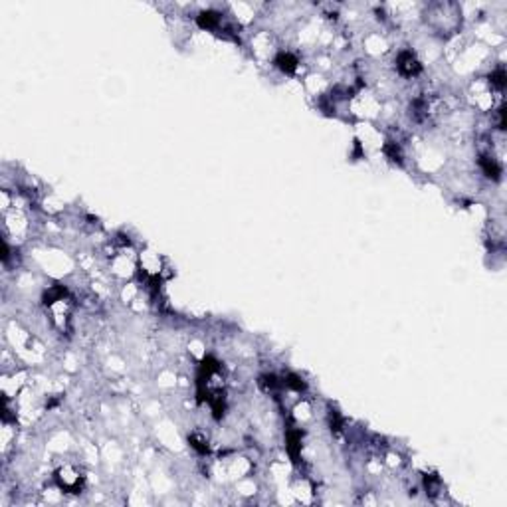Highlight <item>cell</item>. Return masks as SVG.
Returning <instances> with one entry per match:
<instances>
[{
    "label": "cell",
    "mask_w": 507,
    "mask_h": 507,
    "mask_svg": "<svg viewBox=\"0 0 507 507\" xmlns=\"http://www.w3.org/2000/svg\"><path fill=\"white\" fill-rule=\"evenodd\" d=\"M398 70H400V74L404 75H416L420 72V64L418 60L412 56V52H403L400 56H398Z\"/></svg>",
    "instance_id": "6da1fadb"
},
{
    "label": "cell",
    "mask_w": 507,
    "mask_h": 507,
    "mask_svg": "<svg viewBox=\"0 0 507 507\" xmlns=\"http://www.w3.org/2000/svg\"><path fill=\"white\" fill-rule=\"evenodd\" d=\"M276 66L284 72V74H293L298 70V58L289 52H282L278 58H276Z\"/></svg>",
    "instance_id": "7a4b0ae2"
},
{
    "label": "cell",
    "mask_w": 507,
    "mask_h": 507,
    "mask_svg": "<svg viewBox=\"0 0 507 507\" xmlns=\"http://www.w3.org/2000/svg\"><path fill=\"white\" fill-rule=\"evenodd\" d=\"M479 164H481V168H483V173L490 177V179H499L501 177V164L497 163L493 157H481L479 159Z\"/></svg>",
    "instance_id": "3957f363"
},
{
    "label": "cell",
    "mask_w": 507,
    "mask_h": 507,
    "mask_svg": "<svg viewBox=\"0 0 507 507\" xmlns=\"http://www.w3.org/2000/svg\"><path fill=\"white\" fill-rule=\"evenodd\" d=\"M220 24V14H216V12H202V14L198 16V26L200 28H206V30H214L216 26Z\"/></svg>",
    "instance_id": "277c9868"
},
{
    "label": "cell",
    "mask_w": 507,
    "mask_h": 507,
    "mask_svg": "<svg viewBox=\"0 0 507 507\" xmlns=\"http://www.w3.org/2000/svg\"><path fill=\"white\" fill-rule=\"evenodd\" d=\"M492 83L497 90H503V86H505V72H503V68H499L497 72L492 74Z\"/></svg>",
    "instance_id": "5b68a950"
},
{
    "label": "cell",
    "mask_w": 507,
    "mask_h": 507,
    "mask_svg": "<svg viewBox=\"0 0 507 507\" xmlns=\"http://www.w3.org/2000/svg\"><path fill=\"white\" fill-rule=\"evenodd\" d=\"M188 442H191V446H193L196 452H200V454H206V452H208L206 442H204L202 438H198V436H191V438H188Z\"/></svg>",
    "instance_id": "8992f818"
},
{
    "label": "cell",
    "mask_w": 507,
    "mask_h": 507,
    "mask_svg": "<svg viewBox=\"0 0 507 507\" xmlns=\"http://www.w3.org/2000/svg\"><path fill=\"white\" fill-rule=\"evenodd\" d=\"M285 385L289 388H295V390H303V388H305L303 381H301L299 376H295V374H289V376L285 378Z\"/></svg>",
    "instance_id": "52a82bcc"
}]
</instances>
